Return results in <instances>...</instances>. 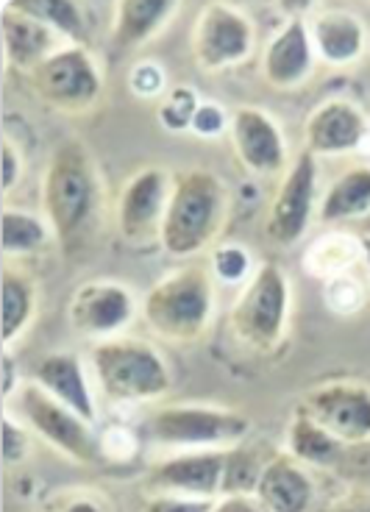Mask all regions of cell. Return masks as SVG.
Wrapping results in <instances>:
<instances>
[{
    "instance_id": "6da1fadb",
    "label": "cell",
    "mask_w": 370,
    "mask_h": 512,
    "mask_svg": "<svg viewBox=\"0 0 370 512\" xmlns=\"http://www.w3.org/2000/svg\"><path fill=\"white\" fill-rule=\"evenodd\" d=\"M42 215L64 254L81 251L101 209V176L81 140H62L42 173Z\"/></svg>"
},
{
    "instance_id": "7a4b0ae2",
    "label": "cell",
    "mask_w": 370,
    "mask_h": 512,
    "mask_svg": "<svg viewBox=\"0 0 370 512\" xmlns=\"http://www.w3.org/2000/svg\"><path fill=\"white\" fill-rule=\"evenodd\" d=\"M231 192L215 170L187 167L173 173L170 201L159 231L162 251L176 259L204 254L226 229Z\"/></svg>"
},
{
    "instance_id": "3957f363",
    "label": "cell",
    "mask_w": 370,
    "mask_h": 512,
    "mask_svg": "<svg viewBox=\"0 0 370 512\" xmlns=\"http://www.w3.org/2000/svg\"><path fill=\"white\" fill-rule=\"evenodd\" d=\"M215 315V276L204 265L170 270L142 298V320L170 343L201 340Z\"/></svg>"
},
{
    "instance_id": "277c9868",
    "label": "cell",
    "mask_w": 370,
    "mask_h": 512,
    "mask_svg": "<svg viewBox=\"0 0 370 512\" xmlns=\"http://www.w3.org/2000/svg\"><path fill=\"white\" fill-rule=\"evenodd\" d=\"M90 365L103 396L123 407L159 401L173 387V371L165 357L137 337H112L95 343Z\"/></svg>"
},
{
    "instance_id": "5b68a950",
    "label": "cell",
    "mask_w": 370,
    "mask_h": 512,
    "mask_svg": "<svg viewBox=\"0 0 370 512\" xmlns=\"http://www.w3.org/2000/svg\"><path fill=\"white\" fill-rule=\"evenodd\" d=\"M293 307V284L276 262H265L254 270L243 293L229 312L231 332L237 340L259 354H270L284 343Z\"/></svg>"
},
{
    "instance_id": "8992f818",
    "label": "cell",
    "mask_w": 370,
    "mask_h": 512,
    "mask_svg": "<svg viewBox=\"0 0 370 512\" xmlns=\"http://www.w3.org/2000/svg\"><path fill=\"white\" fill-rule=\"evenodd\" d=\"M251 435V418L226 407L209 404H167L151 415L148 437L159 446L187 451L201 448H234Z\"/></svg>"
},
{
    "instance_id": "52a82bcc",
    "label": "cell",
    "mask_w": 370,
    "mask_h": 512,
    "mask_svg": "<svg viewBox=\"0 0 370 512\" xmlns=\"http://www.w3.org/2000/svg\"><path fill=\"white\" fill-rule=\"evenodd\" d=\"M28 84L39 101L59 115H87L103 98V73L98 59L84 45H64L53 51Z\"/></svg>"
},
{
    "instance_id": "ba28073f",
    "label": "cell",
    "mask_w": 370,
    "mask_h": 512,
    "mask_svg": "<svg viewBox=\"0 0 370 512\" xmlns=\"http://www.w3.org/2000/svg\"><path fill=\"white\" fill-rule=\"evenodd\" d=\"M6 410H12L34 435L78 465H95L103 460L101 440L92 435V423L48 396L37 382H23L12 401H6Z\"/></svg>"
},
{
    "instance_id": "9c48e42d",
    "label": "cell",
    "mask_w": 370,
    "mask_h": 512,
    "mask_svg": "<svg viewBox=\"0 0 370 512\" xmlns=\"http://www.w3.org/2000/svg\"><path fill=\"white\" fill-rule=\"evenodd\" d=\"M318 162L309 151L295 156L281 173V181L270 201L265 234L273 245L290 248L307 237L309 223L318 218Z\"/></svg>"
},
{
    "instance_id": "30bf717a",
    "label": "cell",
    "mask_w": 370,
    "mask_h": 512,
    "mask_svg": "<svg viewBox=\"0 0 370 512\" xmlns=\"http://www.w3.org/2000/svg\"><path fill=\"white\" fill-rule=\"evenodd\" d=\"M254 51V26L231 3H206L192 28V59L204 73L243 64Z\"/></svg>"
},
{
    "instance_id": "8fae6325",
    "label": "cell",
    "mask_w": 370,
    "mask_h": 512,
    "mask_svg": "<svg viewBox=\"0 0 370 512\" xmlns=\"http://www.w3.org/2000/svg\"><path fill=\"white\" fill-rule=\"evenodd\" d=\"M173 173L165 167H142L117 195V231L128 245L159 243V231L170 201Z\"/></svg>"
},
{
    "instance_id": "7c38bea8",
    "label": "cell",
    "mask_w": 370,
    "mask_h": 512,
    "mask_svg": "<svg viewBox=\"0 0 370 512\" xmlns=\"http://www.w3.org/2000/svg\"><path fill=\"white\" fill-rule=\"evenodd\" d=\"M137 315V298L120 282H84L67 301V323L78 337L112 340L131 326Z\"/></svg>"
},
{
    "instance_id": "4fadbf2b",
    "label": "cell",
    "mask_w": 370,
    "mask_h": 512,
    "mask_svg": "<svg viewBox=\"0 0 370 512\" xmlns=\"http://www.w3.org/2000/svg\"><path fill=\"white\" fill-rule=\"evenodd\" d=\"M298 412L309 415L343 446L370 440V387L359 382H326L312 387Z\"/></svg>"
},
{
    "instance_id": "5bb4252c",
    "label": "cell",
    "mask_w": 370,
    "mask_h": 512,
    "mask_svg": "<svg viewBox=\"0 0 370 512\" xmlns=\"http://www.w3.org/2000/svg\"><path fill=\"white\" fill-rule=\"evenodd\" d=\"M229 448L181 451L176 457L154 462L145 474L148 493H173L190 499H220Z\"/></svg>"
},
{
    "instance_id": "9a60e30c",
    "label": "cell",
    "mask_w": 370,
    "mask_h": 512,
    "mask_svg": "<svg viewBox=\"0 0 370 512\" xmlns=\"http://www.w3.org/2000/svg\"><path fill=\"white\" fill-rule=\"evenodd\" d=\"M229 131L234 154L248 173L279 176L290 167L284 134L268 112L256 106H240L231 112Z\"/></svg>"
},
{
    "instance_id": "2e32d148",
    "label": "cell",
    "mask_w": 370,
    "mask_h": 512,
    "mask_svg": "<svg viewBox=\"0 0 370 512\" xmlns=\"http://www.w3.org/2000/svg\"><path fill=\"white\" fill-rule=\"evenodd\" d=\"M370 137L368 117L357 103L334 98L320 103L304 123V151L315 156H340L359 151Z\"/></svg>"
},
{
    "instance_id": "e0dca14e",
    "label": "cell",
    "mask_w": 370,
    "mask_h": 512,
    "mask_svg": "<svg viewBox=\"0 0 370 512\" xmlns=\"http://www.w3.org/2000/svg\"><path fill=\"white\" fill-rule=\"evenodd\" d=\"M315 48L304 17H290L273 34L262 56V78L273 90L290 92L304 87L315 70Z\"/></svg>"
},
{
    "instance_id": "ac0fdd59",
    "label": "cell",
    "mask_w": 370,
    "mask_h": 512,
    "mask_svg": "<svg viewBox=\"0 0 370 512\" xmlns=\"http://www.w3.org/2000/svg\"><path fill=\"white\" fill-rule=\"evenodd\" d=\"M0 37H3V56L6 64L31 76L56 48V34L37 17L20 12L12 0L0 9Z\"/></svg>"
},
{
    "instance_id": "d6986e66",
    "label": "cell",
    "mask_w": 370,
    "mask_h": 512,
    "mask_svg": "<svg viewBox=\"0 0 370 512\" xmlns=\"http://www.w3.org/2000/svg\"><path fill=\"white\" fill-rule=\"evenodd\" d=\"M254 496L268 512H309L315 485L307 468L290 451H276L270 460H265Z\"/></svg>"
},
{
    "instance_id": "ffe728a7",
    "label": "cell",
    "mask_w": 370,
    "mask_h": 512,
    "mask_svg": "<svg viewBox=\"0 0 370 512\" xmlns=\"http://www.w3.org/2000/svg\"><path fill=\"white\" fill-rule=\"evenodd\" d=\"M45 393L64 404L67 410H73L78 418L87 423H95V401H92L90 382H87V371L84 362L73 351H56L39 359L34 368V379Z\"/></svg>"
},
{
    "instance_id": "44dd1931",
    "label": "cell",
    "mask_w": 370,
    "mask_h": 512,
    "mask_svg": "<svg viewBox=\"0 0 370 512\" xmlns=\"http://www.w3.org/2000/svg\"><path fill=\"white\" fill-rule=\"evenodd\" d=\"M307 26L312 48L320 62L348 67L365 53L368 31L357 14L345 12V9H323L309 17Z\"/></svg>"
},
{
    "instance_id": "7402d4cb",
    "label": "cell",
    "mask_w": 370,
    "mask_h": 512,
    "mask_svg": "<svg viewBox=\"0 0 370 512\" xmlns=\"http://www.w3.org/2000/svg\"><path fill=\"white\" fill-rule=\"evenodd\" d=\"M179 14L176 0H117L112 6L109 45L115 51H137L148 39H154Z\"/></svg>"
},
{
    "instance_id": "603a6c76",
    "label": "cell",
    "mask_w": 370,
    "mask_h": 512,
    "mask_svg": "<svg viewBox=\"0 0 370 512\" xmlns=\"http://www.w3.org/2000/svg\"><path fill=\"white\" fill-rule=\"evenodd\" d=\"M0 298H3V348H12L14 340H20L37 318V279L26 268L6 262L0 273Z\"/></svg>"
},
{
    "instance_id": "cb8c5ba5",
    "label": "cell",
    "mask_w": 370,
    "mask_h": 512,
    "mask_svg": "<svg viewBox=\"0 0 370 512\" xmlns=\"http://www.w3.org/2000/svg\"><path fill=\"white\" fill-rule=\"evenodd\" d=\"M370 215V165H351L329 184L318 201V220L332 226Z\"/></svg>"
},
{
    "instance_id": "d4e9b609",
    "label": "cell",
    "mask_w": 370,
    "mask_h": 512,
    "mask_svg": "<svg viewBox=\"0 0 370 512\" xmlns=\"http://www.w3.org/2000/svg\"><path fill=\"white\" fill-rule=\"evenodd\" d=\"M12 3L20 12L45 23L56 37H64L70 45L90 48V20L81 3L73 0H12Z\"/></svg>"
},
{
    "instance_id": "484cf974",
    "label": "cell",
    "mask_w": 370,
    "mask_h": 512,
    "mask_svg": "<svg viewBox=\"0 0 370 512\" xmlns=\"http://www.w3.org/2000/svg\"><path fill=\"white\" fill-rule=\"evenodd\" d=\"M287 451L293 454L301 465H332L343 454V443L326 432L320 423H315L309 415L295 410V418L287 426Z\"/></svg>"
},
{
    "instance_id": "4316f807",
    "label": "cell",
    "mask_w": 370,
    "mask_h": 512,
    "mask_svg": "<svg viewBox=\"0 0 370 512\" xmlns=\"http://www.w3.org/2000/svg\"><path fill=\"white\" fill-rule=\"evenodd\" d=\"M53 237L45 218H37L23 209H3V256L6 259H26L39 254Z\"/></svg>"
},
{
    "instance_id": "83f0119b",
    "label": "cell",
    "mask_w": 370,
    "mask_h": 512,
    "mask_svg": "<svg viewBox=\"0 0 370 512\" xmlns=\"http://www.w3.org/2000/svg\"><path fill=\"white\" fill-rule=\"evenodd\" d=\"M357 256H362V245L359 237H343V234H332L323 237L318 243L309 248L307 270L318 279H340L348 276L351 265L357 262Z\"/></svg>"
},
{
    "instance_id": "f1b7e54d",
    "label": "cell",
    "mask_w": 370,
    "mask_h": 512,
    "mask_svg": "<svg viewBox=\"0 0 370 512\" xmlns=\"http://www.w3.org/2000/svg\"><path fill=\"white\" fill-rule=\"evenodd\" d=\"M265 462L256 460L254 451H248L245 446L229 448L226 457V474H223V496H254L259 476H262Z\"/></svg>"
},
{
    "instance_id": "f546056e",
    "label": "cell",
    "mask_w": 370,
    "mask_h": 512,
    "mask_svg": "<svg viewBox=\"0 0 370 512\" xmlns=\"http://www.w3.org/2000/svg\"><path fill=\"white\" fill-rule=\"evenodd\" d=\"M201 98L192 87H176L162 98L159 106V126L170 131V134H181V131H192V120L201 106Z\"/></svg>"
},
{
    "instance_id": "4dcf8cb0",
    "label": "cell",
    "mask_w": 370,
    "mask_h": 512,
    "mask_svg": "<svg viewBox=\"0 0 370 512\" xmlns=\"http://www.w3.org/2000/svg\"><path fill=\"white\" fill-rule=\"evenodd\" d=\"M45 512H115L98 487H64L45 504Z\"/></svg>"
},
{
    "instance_id": "1f68e13d",
    "label": "cell",
    "mask_w": 370,
    "mask_h": 512,
    "mask_svg": "<svg viewBox=\"0 0 370 512\" xmlns=\"http://www.w3.org/2000/svg\"><path fill=\"white\" fill-rule=\"evenodd\" d=\"M212 276H217L220 282L226 284H243L245 279L254 276L251 270V254L245 251L243 245L229 243V245H217L212 251Z\"/></svg>"
},
{
    "instance_id": "d6a6232c",
    "label": "cell",
    "mask_w": 370,
    "mask_h": 512,
    "mask_svg": "<svg viewBox=\"0 0 370 512\" xmlns=\"http://www.w3.org/2000/svg\"><path fill=\"white\" fill-rule=\"evenodd\" d=\"M3 462L6 468H14L26 460L31 451V437H28V426L12 410H3Z\"/></svg>"
},
{
    "instance_id": "836d02e7",
    "label": "cell",
    "mask_w": 370,
    "mask_h": 512,
    "mask_svg": "<svg viewBox=\"0 0 370 512\" xmlns=\"http://www.w3.org/2000/svg\"><path fill=\"white\" fill-rule=\"evenodd\" d=\"M140 451V440L137 435L126 429V426H112L106 429V435L101 437V457L112 462H128L137 457Z\"/></svg>"
},
{
    "instance_id": "e575fe53",
    "label": "cell",
    "mask_w": 370,
    "mask_h": 512,
    "mask_svg": "<svg viewBox=\"0 0 370 512\" xmlns=\"http://www.w3.org/2000/svg\"><path fill=\"white\" fill-rule=\"evenodd\" d=\"M217 499H190L173 493H151L142 501L140 512H212Z\"/></svg>"
},
{
    "instance_id": "d590c367",
    "label": "cell",
    "mask_w": 370,
    "mask_h": 512,
    "mask_svg": "<svg viewBox=\"0 0 370 512\" xmlns=\"http://www.w3.org/2000/svg\"><path fill=\"white\" fill-rule=\"evenodd\" d=\"M128 87H131V92H137L140 98H156V95L165 92V73L154 62L134 64V70L128 73Z\"/></svg>"
},
{
    "instance_id": "8d00e7d4",
    "label": "cell",
    "mask_w": 370,
    "mask_h": 512,
    "mask_svg": "<svg viewBox=\"0 0 370 512\" xmlns=\"http://www.w3.org/2000/svg\"><path fill=\"white\" fill-rule=\"evenodd\" d=\"M0 156H3V179H0V190L9 198L12 190L20 184L23 173H26V162H23V151L14 145L12 134H3V145H0Z\"/></svg>"
},
{
    "instance_id": "74e56055",
    "label": "cell",
    "mask_w": 370,
    "mask_h": 512,
    "mask_svg": "<svg viewBox=\"0 0 370 512\" xmlns=\"http://www.w3.org/2000/svg\"><path fill=\"white\" fill-rule=\"evenodd\" d=\"M226 115L217 103H201L198 112H195V120H192V131L201 134V137H217L223 128H226Z\"/></svg>"
},
{
    "instance_id": "f35d334b",
    "label": "cell",
    "mask_w": 370,
    "mask_h": 512,
    "mask_svg": "<svg viewBox=\"0 0 370 512\" xmlns=\"http://www.w3.org/2000/svg\"><path fill=\"white\" fill-rule=\"evenodd\" d=\"M0 373H3V398H6V401H12L14 393L23 387V373H17V362H14L12 351H9V348H3Z\"/></svg>"
},
{
    "instance_id": "ab89813d",
    "label": "cell",
    "mask_w": 370,
    "mask_h": 512,
    "mask_svg": "<svg viewBox=\"0 0 370 512\" xmlns=\"http://www.w3.org/2000/svg\"><path fill=\"white\" fill-rule=\"evenodd\" d=\"M212 512H268L256 496H223L215 501Z\"/></svg>"
},
{
    "instance_id": "60d3db41",
    "label": "cell",
    "mask_w": 370,
    "mask_h": 512,
    "mask_svg": "<svg viewBox=\"0 0 370 512\" xmlns=\"http://www.w3.org/2000/svg\"><path fill=\"white\" fill-rule=\"evenodd\" d=\"M329 512H370V496H348L329 507Z\"/></svg>"
},
{
    "instance_id": "b9f144b4",
    "label": "cell",
    "mask_w": 370,
    "mask_h": 512,
    "mask_svg": "<svg viewBox=\"0 0 370 512\" xmlns=\"http://www.w3.org/2000/svg\"><path fill=\"white\" fill-rule=\"evenodd\" d=\"M359 245H362V259H365V268H368V273H370V237L359 234Z\"/></svg>"
},
{
    "instance_id": "7bdbcfd3",
    "label": "cell",
    "mask_w": 370,
    "mask_h": 512,
    "mask_svg": "<svg viewBox=\"0 0 370 512\" xmlns=\"http://www.w3.org/2000/svg\"><path fill=\"white\" fill-rule=\"evenodd\" d=\"M362 234H365V237H370V215L362 220Z\"/></svg>"
}]
</instances>
